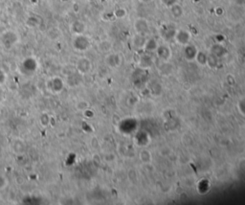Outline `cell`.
<instances>
[{"label":"cell","mask_w":245,"mask_h":205,"mask_svg":"<svg viewBox=\"0 0 245 205\" xmlns=\"http://www.w3.org/2000/svg\"><path fill=\"white\" fill-rule=\"evenodd\" d=\"M13 149L15 152H23L25 150L24 142L20 141V139H15L13 142Z\"/></svg>","instance_id":"cell-8"},{"label":"cell","mask_w":245,"mask_h":205,"mask_svg":"<svg viewBox=\"0 0 245 205\" xmlns=\"http://www.w3.org/2000/svg\"><path fill=\"white\" fill-rule=\"evenodd\" d=\"M6 80H7V73L4 70L0 69V85H4V83L6 82Z\"/></svg>","instance_id":"cell-12"},{"label":"cell","mask_w":245,"mask_h":205,"mask_svg":"<svg viewBox=\"0 0 245 205\" xmlns=\"http://www.w3.org/2000/svg\"><path fill=\"white\" fill-rule=\"evenodd\" d=\"M72 45H73V47H74L75 50L83 52V51H86L90 47V40L83 34L76 35L75 38L73 39Z\"/></svg>","instance_id":"cell-2"},{"label":"cell","mask_w":245,"mask_h":205,"mask_svg":"<svg viewBox=\"0 0 245 205\" xmlns=\"http://www.w3.org/2000/svg\"><path fill=\"white\" fill-rule=\"evenodd\" d=\"M26 24H27V26H29V27H31V28H35L39 24V21L35 17H29L27 19Z\"/></svg>","instance_id":"cell-10"},{"label":"cell","mask_w":245,"mask_h":205,"mask_svg":"<svg viewBox=\"0 0 245 205\" xmlns=\"http://www.w3.org/2000/svg\"><path fill=\"white\" fill-rule=\"evenodd\" d=\"M85 31V24L81 20H76L71 24V32L75 35H81Z\"/></svg>","instance_id":"cell-5"},{"label":"cell","mask_w":245,"mask_h":205,"mask_svg":"<svg viewBox=\"0 0 245 205\" xmlns=\"http://www.w3.org/2000/svg\"><path fill=\"white\" fill-rule=\"evenodd\" d=\"M38 122H39L41 127H43V128L48 127V126L50 125V122H51L50 115L47 113H42L38 118Z\"/></svg>","instance_id":"cell-7"},{"label":"cell","mask_w":245,"mask_h":205,"mask_svg":"<svg viewBox=\"0 0 245 205\" xmlns=\"http://www.w3.org/2000/svg\"><path fill=\"white\" fill-rule=\"evenodd\" d=\"M76 68L80 74H86L91 69V62L86 57H80L76 62Z\"/></svg>","instance_id":"cell-4"},{"label":"cell","mask_w":245,"mask_h":205,"mask_svg":"<svg viewBox=\"0 0 245 205\" xmlns=\"http://www.w3.org/2000/svg\"><path fill=\"white\" fill-rule=\"evenodd\" d=\"M0 40L3 44V46L6 49H11L12 47L17 43L18 41V36L17 34L14 32L12 30H9L4 32L1 36H0Z\"/></svg>","instance_id":"cell-1"},{"label":"cell","mask_w":245,"mask_h":205,"mask_svg":"<svg viewBox=\"0 0 245 205\" xmlns=\"http://www.w3.org/2000/svg\"><path fill=\"white\" fill-rule=\"evenodd\" d=\"M47 85H48V88L51 92H53L54 94H58L63 89L64 82L60 77H54L48 81Z\"/></svg>","instance_id":"cell-3"},{"label":"cell","mask_w":245,"mask_h":205,"mask_svg":"<svg viewBox=\"0 0 245 205\" xmlns=\"http://www.w3.org/2000/svg\"><path fill=\"white\" fill-rule=\"evenodd\" d=\"M179 36H181V39L179 38L178 39V40L180 41V42H182L183 43V39H185V40L186 41H188L189 40V39H190V36H189V34H188L187 32H184V31H182V32H179V34H178Z\"/></svg>","instance_id":"cell-13"},{"label":"cell","mask_w":245,"mask_h":205,"mask_svg":"<svg viewBox=\"0 0 245 205\" xmlns=\"http://www.w3.org/2000/svg\"><path fill=\"white\" fill-rule=\"evenodd\" d=\"M8 185H9V179L7 178V176H5L4 175L0 173V191L6 189Z\"/></svg>","instance_id":"cell-9"},{"label":"cell","mask_w":245,"mask_h":205,"mask_svg":"<svg viewBox=\"0 0 245 205\" xmlns=\"http://www.w3.org/2000/svg\"><path fill=\"white\" fill-rule=\"evenodd\" d=\"M53 34L55 36H54V39H59L60 36V31L58 29V28H51L49 31H48V35H51Z\"/></svg>","instance_id":"cell-11"},{"label":"cell","mask_w":245,"mask_h":205,"mask_svg":"<svg viewBox=\"0 0 245 205\" xmlns=\"http://www.w3.org/2000/svg\"><path fill=\"white\" fill-rule=\"evenodd\" d=\"M22 66L25 68L26 70H28L30 72H35L36 67H38V64H36V61L35 59L33 57H28V59H26L23 64H22Z\"/></svg>","instance_id":"cell-6"}]
</instances>
